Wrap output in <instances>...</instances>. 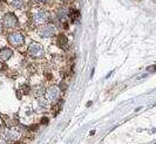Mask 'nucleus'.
Returning <instances> with one entry per match:
<instances>
[{
  "label": "nucleus",
  "instance_id": "obj_1",
  "mask_svg": "<svg viewBox=\"0 0 156 144\" xmlns=\"http://www.w3.org/2000/svg\"><path fill=\"white\" fill-rule=\"evenodd\" d=\"M28 54L32 57H35V59L42 57V56L45 55V49L38 42H32L31 45H30V47H28Z\"/></svg>",
  "mask_w": 156,
  "mask_h": 144
},
{
  "label": "nucleus",
  "instance_id": "obj_2",
  "mask_svg": "<svg viewBox=\"0 0 156 144\" xmlns=\"http://www.w3.org/2000/svg\"><path fill=\"white\" fill-rule=\"evenodd\" d=\"M7 40L12 46H14V47H20V46H23V43H25V36H23L21 33L13 32L8 35Z\"/></svg>",
  "mask_w": 156,
  "mask_h": 144
},
{
  "label": "nucleus",
  "instance_id": "obj_3",
  "mask_svg": "<svg viewBox=\"0 0 156 144\" xmlns=\"http://www.w3.org/2000/svg\"><path fill=\"white\" fill-rule=\"evenodd\" d=\"M33 21L35 25H44L48 21V13L44 9H38L33 14Z\"/></svg>",
  "mask_w": 156,
  "mask_h": 144
},
{
  "label": "nucleus",
  "instance_id": "obj_4",
  "mask_svg": "<svg viewBox=\"0 0 156 144\" xmlns=\"http://www.w3.org/2000/svg\"><path fill=\"white\" fill-rule=\"evenodd\" d=\"M2 24L7 28H14L18 26V18L13 13H6L2 16Z\"/></svg>",
  "mask_w": 156,
  "mask_h": 144
},
{
  "label": "nucleus",
  "instance_id": "obj_5",
  "mask_svg": "<svg viewBox=\"0 0 156 144\" xmlns=\"http://www.w3.org/2000/svg\"><path fill=\"white\" fill-rule=\"evenodd\" d=\"M55 32L56 31H55V27L53 25H46L42 28H40L39 34L42 38H51V36L55 35Z\"/></svg>",
  "mask_w": 156,
  "mask_h": 144
},
{
  "label": "nucleus",
  "instance_id": "obj_6",
  "mask_svg": "<svg viewBox=\"0 0 156 144\" xmlns=\"http://www.w3.org/2000/svg\"><path fill=\"white\" fill-rule=\"evenodd\" d=\"M59 96H60V90H59V88L56 86H53V87H51V88L48 89V91H47V98L49 101L55 102L59 98Z\"/></svg>",
  "mask_w": 156,
  "mask_h": 144
},
{
  "label": "nucleus",
  "instance_id": "obj_7",
  "mask_svg": "<svg viewBox=\"0 0 156 144\" xmlns=\"http://www.w3.org/2000/svg\"><path fill=\"white\" fill-rule=\"evenodd\" d=\"M12 54H13V52L9 48H2V49H0V59L2 61H7L8 59L12 56Z\"/></svg>",
  "mask_w": 156,
  "mask_h": 144
},
{
  "label": "nucleus",
  "instance_id": "obj_8",
  "mask_svg": "<svg viewBox=\"0 0 156 144\" xmlns=\"http://www.w3.org/2000/svg\"><path fill=\"white\" fill-rule=\"evenodd\" d=\"M58 45L60 46V47H66L67 45H68V39H67V36L65 35V34H60L59 36H58Z\"/></svg>",
  "mask_w": 156,
  "mask_h": 144
},
{
  "label": "nucleus",
  "instance_id": "obj_9",
  "mask_svg": "<svg viewBox=\"0 0 156 144\" xmlns=\"http://www.w3.org/2000/svg\"><path fill=\"white\" fill-rule=\"evenodd\" d=\"M58 16H59V19H60L61 21H65V20L68 18V8H67V7H61V8H60Z\"/></svg>",
  "mask_w": 156,
  "mask_h": 144
},
{
  "label": "nucleus",
  "instance_id": "obj_10",
  "mask_svg": "<svg viewBox=\"0 0 156 144\" xmlns=\"http://www.w3.org/2000/svg\"><path fill=\"white\" fill-rule=\"evenodd\" d=\"M18 137H19V132H18V130H16V129H11L7 134H6V139L7 141L16 139Z\"/></svg>",
  "mask_w": 156,
  "mask_h": 144
},
{
  "label": "nucleus",
  "instance_id": "obj_11",
  "mask_svg": "<svg viewBox=\"0 0 156 144\" xmlns=\"http://www.w3.org/2000/svg\"><path fill=\"white\" fill-rule=\"evenodd\" d=\"M68 16H69L70 19H72V21H75V20H78L79 18H80V12H79L78 9H68Z\"/></svg>",
  "mask_w": 156,
  "mask_h": 144
},
{
  "label": "nucleus",
  "instance_id": "obj_12",
  "mask_svg": "<svg viewBox=\"0 0 156 144\" xmlns=\"http://www.w3.org/2000/svg\"><path fill=\"white\" fill-rule=\"evenodd\" d=\"M11 5L13 8H16V9H20L25 6V0H12L11 1Z\"/></svg>",
  "mask_w": 156,
  "mask_h": 144
},
{
  "label": "nucleus",
  "instance_id": "obj_13",
  "mask_svg": "<svg viewBox=\"0 0 156 144\" xmlns=\"http://www.w3.org/2000/svg\"><path fill=\"white\" fill-rule=\"evenodd\" d=\"M34 91H35V95L40 96L45 93V88H44V86H37V87L34 88Z\"/></svg>",
  "mask_w": 156,
  "mask_h": 144
},
{
  "label": "nucleus",
  "instance_id": "obj_14",
  "mask_svg": "<svg viewBox=\"0 0 156 144\" xmlns=\"http://www.w3.org/2000/svg\"><path fill=\"white\" fill-rule=\"evenodd\" d=\"M34 1H37V2H39V4H47L49 0H34Z\"/></svg>",
  "mask_w": 156,
  "mask_h": 144
},
{
  "label": "nucleus",
  "instance_id": "obj_15",
  "mask_svg": "<svg viewBox=\"0 0 156 144\" xmlns=\"http://www.w3.org/2000/svg\"><path fill=\"white\" fill-rule=\"evenodd\" d=\"M47 122H48V121H47L46 117H45V118H42V121H41V123H45V124H46Z\"/></svg>",
  "mask_w": 156,
  "mask_h": 144
},
{
  "label": "nucleus",
  "instance_id": "obj_16",
  "mask_svg": "<svg viewBox=\"0 0 156 144\" xmlns=\"http://www.w3.org/2000/svg\"><path fill=\"white\" fill-rule=\"evenodd\" d=\"M31 128H32V130H37V128H38V125H32Z\"/></svg>",
  "mask_w": 156,
  "mask_h": 144
},
{
  "label": "nucleus",
  "instance_id": "obj_17",
  "mask_svg": "<svg viewBox=\"0 0 156 144\" xmlns=\"http://www.w3.org/2000/svg\"><path fill=\"white\" fill-rule=\"evenodd\" d=\"M1 32H2V26H1V24H0V34H1Z\"/></svg>",
  "mask_w": 156,
  "mask_h": 144
},
{
  "label": "nucleus",
  "instance_id": "obj_18",
  "mask_svg": "<svg viewBox=\"0 0 156 144\" xmlns=\"http://www.w3.org/2000/svg\"><path fill=\"white\" fill-rule=\"evenodd\" d=\"M65 1H68V0H65Z\"/></svg>",
  "mask_w": 156,
  "mask_h": 144
}]
</instances>
